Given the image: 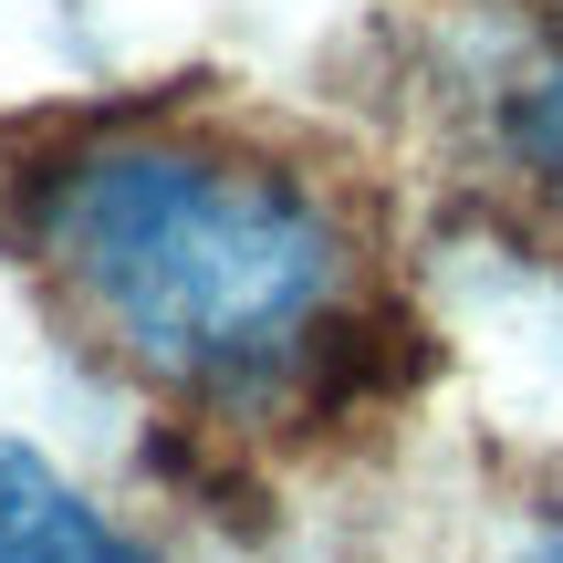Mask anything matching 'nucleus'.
Listing matches in <instances>:
<instances>
[{"label":"nucleus","instance_id":"1","mask_svg":"<svg viewBox=\"0 0 563 563\" xmlns=\"http://www.w3.org/2000/svg\"><path fill=\"white\" fill-rule=\"evenodd\" d=\"M0 220L63 334L188 428L323 439L418 376V302L365 199L230 115H63L0 167Z\"/></svg>","mask_w":563,"mask_h":563},{"label":"nucleus","instance_id":"2","mask_svg":"<svg viewBox=\"0 0 563 563\" xmlns=\"http://www.w3.org/2000/svg\"><path fill=\"white\" fill-rule=\"evenodd\" d=\"M0 563H146V553L84 490H63L42 460L0 449Z\"/></svg>","mask_w":563,"mask_h":563},{"label":"nucleus","instance_id":"3","mask_svg":"<svg viewBox=\"0 0 563 563\" xmlns=\"http://www.w3.org/2000/svg\"><path fill=\"white\" fill-rule=\"evenodd\" d=\"M501 157H511V178H522V199L543 209V230L563 241V53L532 63V74L511 84V104H501Z\"/></svg>","mask_w":563,"mask_h":563},{"label":"nucleus","instance_id":"4","mask_svg":"<svg viewBox=\"0 0 563 563\" xmlns=\"http://www.w3.org/2000/svg\"><path fill=\"white\" fill-rule=\"evenodd\" d=\"M532 563H563V532H553V543H543V553H532Z\"/></svg>","mask_w":563,"mask_h":563}]
</instances>
